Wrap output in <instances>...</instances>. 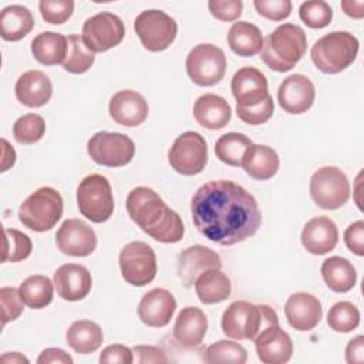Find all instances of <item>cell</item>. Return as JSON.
Listing matches in <instances>:
<instances>
[{
  "mask_svg": "<svg viewBox=\"0 0 364 364\" xmlns=\"http://www.w3.org/2000/svg\"><path fill=\"white\" fill-rule=\"evenodd\" d=\"M208 9L220 21H235L242 14L243 3L240 0H209Z\"/></svg>",
  "mask_w": 364,
  "mask_h": 364,
  "instance_id": "7dc6e473",
  "label": "cell"
},
{
  "mask_svg": "<svg viewBox=\"0 0 364 364\" xmlns=\"http://www.w3.org/2000/svg\"><path fill=\"white\" fill-rule=\"evenodd\" d=\"M176 310V300L166 289H152L139 301L138 316L149 327H165Z\"/></svg>",
  "mask_w": 364,
  "mask_h": 364,
  "instance_id": "603a6c76",
  "label": "cell"
},
{
  "mask_svg": "<svg viewBox=\"0 0 364 364\" xmlns=\"http://www.w3.org/2000/svg\"><path fill=\"white\" fill-rule=\"evenodd\" d=\"M186 73L199 87L218 84L226 71L225 53L213 44H198L186 57Z\"/></svg>",
  "mask_w": 364,
  "mask_h": 364,
  "instance_id": "8fae6325",
  "label": "cell"
},
{
  "mask_svg": "<svg viewBox=\"0 0 364 364\" xmlns=\"http://www.w3.org/2000/svg\"><path fill=\"white\" fill-rule=\"evenodd\" d=\"M31 53L43 65L63 64L67 54V37L54 31L40 33L31 41Z\"/></svg>",
  "mask_w": 364,
  "mask_h": 364,
  "instance_id": "836d02e7",
  "label": "cell"
},
{
  "mask_svg": "<svg viewBox=\"0 0 364 364\" xmlns=\"http://www.w3.org/2000/svg\"><path fill=\"white\" fill-rule=\"evenodd\" d=\"M95 61V55L85 46L84 40L78 34L67 37V54L63 61V68L71 74H82L91 68Z\"/></svg>",
  "mask_w": 364,
  "mask_h": 364,
  "instance_id": "8d00e7d4",
  "label": "cell"
},
{
  "mask_svg": "<svg viewBox=\"0 0 364 364\" xmlns=\"http://www.w3.org/2000/svg\"><path fill=\"white\" fill-rule=\"evenodd\" d=\"M125 36L122 20L109 11H101L85 20L82 40L92 53H104L118 46Z\"/></svg>",
  "mask_w": 364,
  "mask_h": 364,
  "instance_id": "5bb4252c",
  "label": "cell"
},
{
  "mask_svg": "<svg viewBox=\"0 0 364 364\" xmlns=\"http://www.w3.org/2000/svg\"><path fill=\"white\" fill-rule=\"evenodd\" d=\"M232 94L237 107H252L267 98L266 75L255 67L239 68L232 78Z\"/></svg>",
  "mask_w": 364,
  "mask_h": 364,
  "instance_id": "d6986e66",
  "label": "cell"
},
{
  "mask_svg": "<svg viewBox=\"0 0 364 364\" xmlns=\"http://www.w3.org/2000/svg\"><path fill=\"white\" fill-rule=\"evenodd\" d=\"M1 363H11V364H20V363H28V358L21 355L20 353H7L1 355Z\"/></svg>",
  "mask_w": 364,
  "mask_h": 364,
  "instance_id": "9f6ffc18",
  "label": "cell"
},
{
  "mask_svg": "<svg viewBox=\"0 0 364 364\" xmlns=\"http://www.w3.org/2000/svg\"><path fill=\"white\" fill-rule=\"evenodd\" d=\"M255 348L263 364H283L291 358L293 341L279 324H273L255 337Z\"/></svg>",
  "mask_w": 364,
  "mask_h": 364,
  "instance_id": "ac0fdd59",
  "label": "cell"
},
{
  "mask_svg": "<svg viewBox=\"0 0 364 364\" xmlns=\"http://www.w3.org/2000/svg\"><path fill=\"white\" fill-rule=\"evenodd\" d=\"M63 216V198L51 186H41L34 191L18 209L20 222L34 230L47 232L53 229Z\"/></svg>",
  "mask_w": 364,
  "mask_h": 364,
  "instance_id": "8992f818",
  "label": "cell"
},
{
  "mask_svg": "<svg viewBox=\"0 0 364 364\" xmlns=\"http://www.w3.org/2000/svg\"><path fill=\"white\" fill-rule=\"evenodd\" d=\"M337 242L338 230L330 218H313L303 228L301 243L311 255H326L336 247Z\"/></svg>",
  "mask_w": 364,
  "mask_h": 364,
  "instance_id": "d4e9b609",
  "label": "cell"
},
{
  "mask_svg": "<svg viewBox=\"0 0 364 364\" xmlns=\"http://www.w3.org/2000/svg\"><path fill=\"white\" fill-rule=\"evenodd\" d=\"M310 196L323 209L334 210L346 205L350 198V183L337 166H323L310 178Z\"/></svg>",
  "mask_w": 364,
  "mask_h": 364,
  "instance_id": "9c48e42d",
  "label": "cell"
},
{
  "mask_svg": "<svg viewBox=\"0 0 364 364\" xmlns=\"http://www.w3.org/2000/svg\"><path fill=\"white\" fill-rule=\"evenodd\" d=\"M341 9L348 17L358 18V20L364 17V1L363 0H343Z\"/></svg>",
  "mask_w": 364,
  "mask_h": 364,
  "instance_id": "db71d44e",
  "label": "cell"
},
{
  "mask_svg": "<svg viewBox=\"0 0 364 364\" xmlns=\"http://www.w3.org/2000/svg\"><path fill=\"white\" fill-rule=\"evenodd\" d=\"M65 340L75 353L91 354L102 344L104 334L97 323L91 320H77L68 327Z\"/></svg>",
  "mask_w": 364,
  "mask_h": 364,
  "instance_id": "d6a6232c",
  "label": "cell"
},
{
  "mask_svg": "<svg viewBox=\"0 0 364 364\" xmlns=\"http://www.w3.org/2000/svg\"><path fill=\"white\" fill-rule=\"evenodd\" d=\"M284 314L287 323L299 331L313 330L323 317V307L320 300L304 291L293 293L284 304Z\"/></svg>",
  "mask_w": 364,
  "mask_h": 364,
  "instance_id": "ffe728a7",
  "label": "cell"
},
{
  "mask_svg": "<svg viewBox=\"0 0 364 364\" xmlns=\"http://www.w3.org/2000/svg\"><path fill=\"white\" fill-rule=\"evenodd\" d=\"M222 260L220 256L202 245H193L186 247L178 255L176 272L181 282L191 287L195 284L199 274L209 269H220Z\"/></svg>",
  "mask_w": 364,
  "mask_h": 364,
  "instance_id": "e0dca14e",
  "label": "cell"
},
{
  "mask_svg": "<svg viewBox=\"0 0 364 364\" xmlns=\"http://www.w3.org/2000/svg\"><path fill=\"white\" fill-rule=\"evenodd\" d=\"M168 161L181 175L192 176L202 172L208 162V145L205 138L195 131L181 134L169 148Z\"/></svg>",
  "mask_w": 364,
  "mask_h": 364,
  "instance_id": "7c38bea8",
  "label": "cell"
},
{
  "mask_svg": "<svg viewBox=\"0 0 364 364\" xmlns=\"http://www.w3.org/2000/svg\"><path fill=\"white\" fill-rule=\"evenodd\" d=\"M228 43L230 50L239 57H253L262 51L263 36L255 24L237 21L229 28Z\"/></svg>",
  "mask_w": 364,
  "mask_h": 364,
  "instance_id": "1f68e13d",
  "label": "cell"
},
{
  "mask_svg": "<svg viewBox=\"0 0 364 364\" xmlns=\"http://www.w3.org/2000/svg\"><path fill=\"white\" fill-rule=\"evenodd\" d=\"M346 361L348 364L364 363V337L357 336L351 338L346 347Z\"/></svg>",
  "mask_w": 364,
  "mask_h": 364,
  "instance_id": "f5cc1de1",
  "label": "cell"
},
{
  "mask_svg": "<svg viewBox=\"0 0 364 364\" xmlns=\"http://www.w3.org/2000/svg\"><path fill=\"white\" fill-rule=\"evenodd\" d=\"M3 263L21 262L30 256L33 243L26 233L16 229H3Z\"/></svg>",
  "mask_w": 364,
  "mask_h": 364,
  "instance_id": "f35d334b",
  "label": "cell"
},
{
  "mask_svg": "<svg viewBox=\"0 0 364 364\" xmlns=\"http://www.w3.org/2000/svg\"><path fill=\"white\" fill-rule=\"evenodd\" d=\"M196 122L208 129H220L228 125L232 117L229 102L216 94H203L193 104Z\"/></svg>",
  "mask_w": 364,
  "mask_h": 364,
  "instance_id": "4316f807",
  "label": "cell"
},
{
  "mask_svg": "<svg viewBox=\"0 0 364 364\" xmlns=\"http://www.w3.org/2000/svg\"><path fill=\"white\" fill-rule=\"evenodd\" d=\"M38 364H73V358L61 348H46L37 358Z\"/></svg>",
  "mask_w": 364,
  "mask_h": 364,
  "instance_id": "816d5d0a",
  "label": "cell"
},
{
  "mask_svg": "<svg viewBox=\"0 0 364 364\" xmlns=\"http://www.w3.org/2000/svg\"><path fill=\"white\" fill-rule=\"evenodd\" d=\"M357 53L355 36L348 31H331L313 44L310 57L321 73L337 74L355 61Z\"/></svg>",
  "mask_w": 364,
  "mask_h": 364,
  "instance_id": "5b68a950",
  "label": "cell"
},
{
  "mask_svg": "<svg viewBox=\"0 0 364 364\" xmlns=\"http://www.w3.org/2000/svg\"><path fill=\"white\" fill-rule=\"evenodd\" d=\"M316 98V88L311 80L303 74H291L286 77L279 90L277 101L289 114H303L309 111Z\"/></svg>",
  "mask_w": 364,
  "mask_h": 364,
  "instance_id": "2e32d148",
  "label": "cell"
},
{
  "mask_svg": "<svg viewBox=\"0 0 364 364\" xmlns=\"http://www.w3.org/2000/svg\"><path fill=\"white\" fill-rule=\"evenodd\" d=\"M306 50L304 30L300 26L284 23L263 40L260 58L270 70L284 73L301 60Z\"/></svg>",
  "mask_w": 364,
  "mask_h": 364,
  "instance_id": "3957f363",
  "label": "cell"
},
{
  "mask_svg": "<svg viewBox=\"0 0 364 364\" xmlns=\"http://www.w3.org/2000/svg\"><path fill=\"white\" fill-rule=\"evenodd\" d=\"M34 27L31 11L21 4H11L0 13V36L6 41H18Z\"/></svg>",
  "mask_w": 364,
  "mask_h": 364,
  "instance_id": "f1b7e54d",
  "label": "cell"
},
{
  "mask_svg": "<svg viewBox=\"0 0 364 364\" xmlns=\"http://www.w3.org/2000/svg\"><path fill=\"white\" fill-rule=\"evenodd\" d=\"M134 30L148 51L159 53L175 41L178 24L165 11L152 9L141 11L136 16Z\"/></svg>",
  "mask_w": 364,
  "mask_h": 364,
  "instance_id": "ba28073f",
  "label": "cell"
},
{
  "mask_svg": "<svg viewBox=\"0 0 364 364\" xmlns=\"http://www.w3.org/2000/svg\"><path fill=\"white\" fill-rule=\"evenodd\" d=\"M54 283L43 274L28 276L18 287L24 303L31 309H44L53 300Z\"/></svg>",
  "mask_w": 364,
  "mask_h": 364,
  "instance_id": "e575fe53",
  "label": "cell"
},
{
  "mask_svg": "<svg viewBox=\"0 0 364 364\" xmlns=\"http://www.w3.org/2000/svg\"><path fill=\"white\" fill-rule=\"evenodd\" d=\"M195 228L209 240L232 246L253 236L262 223L255 196L233 181H209L191 202Z\"/></svg>",
  "mask_w": 364,
  "mask_h": 364,
  "instance_id": "6da1fadb",
  "label": "cell"
},
{
  "mask_svg": "<svg viewBox=\"0 0 364 364\" xmlns=\"http://www.w3.org/2000/svg\"><path fill=\"white\" fill-rule=\"evenodd\" d=\"M203 361L209 364L215 363H233L245 364L247 361V353L239 343L229 340H219L210 344L203 354Z\"/></svg>",
  "mask_w": 364,
  "mask_h": 364,
  "instance_id": "74e56055",
  "label": "cell"
},
{
  "mask_svg": "<svg viewBox=\"0 0 364 364\" xmlns=\"http://www.w3.org/2000/svg\"><path fill=\"white\" fill-rule=\"evenodd\" d=\"M100 363H118V364H131L134 363L132 350L122 344H111L102 350L100 354Z\"/></svg>",
  "mask_w": 364,
  "mask_h": 364,
  "instance_id": "681fc988",
  "label": "cell"
},
{
  "mask_svg": "<svg viewBox=\"0 0 364 364\" xmlns=\"http://www.w3.org/2000/svg\"><path fill=\"white\" fill-rule=\"evenodd\" d=\"M129 218L152 239L161 243H178L185 235L181 216L148 186H136L127 196Z\"/></svg>",
  "mask_w": 364,
  "mask_h": 364,
  "instance_id": "7a4b0ae2",
  "label": "cell"
},
{
  "mask_svg": "<svg viewBox=\"0 0 364 364\" xmlns=\"http://www.w3.org/2000/svg\"><path fill=\"white\" fill-rule=\"evenodd\" d=\"M195 291L203 304H215L230 297V279L220 269H209L198 276Z\"/></svg>",
  "mask_w": 364,
  "mask_h": 364,
  "instance_id": "f546056e",
  "label": "cell"
},
{
  "mask_svg": "<svg viewBox=\"0 0 364 364\" xmlns=\"http://www.w3.org/2000/svg\"><path fill=\"white\" fill-rule=\"evenodd\" d=\"M253 6L260 16L272 21H282L291 13L290 0H255Z\"/></svg>",
  "mask_w": 364,
  "mask_h": 364,
  "instance_id": "bcb514c9",
  "label": "cell"
},
{
  "mask_svg": "<svg viewBox=\"0 0 364 364\" xmlns=\"http://www.w3.org/2000/svg\"><path fill=\"white\" fill-rule=\"evenodd\" d=\"M57 247L68 256L85 257L97 247V235L90 225L81 219H67L55 233Z\"/></svg>",
  "mask_w": 364,
  "mask_h": 364,
  "instance_id": "9a60e30c",
  "label": "cell"
},
{
  "mask_svg": "<svg viewBox=\"0 0 364 364\" xmlns=\"http://www.w3.org/2000/svg\"><path fill=\"white\" fill-rule=\"evenodd\" d=\"M321 276L327 287L336 293L350 291L357 282V272L351 262L340 256H331L321 264Z\"/></svg>",
  "mask_w": 364,
  "mask_h": 364,
  "instance_id": "4dcf8cb0",
  "label": "cell"
},
{
  "mask_svg": "<svg viewBox=\"0 0 364 364\" xmlns=\"http://www.w3.org/2000/svg\"><path fill=\"white\" fill-rule=\"evenodd\" d=\"M0 301H1V323H3V326H6L9 321L18 318L24 310V300L20 294V290L16 287H1L0 289Z\"/></svg>",
  "mask_w": 364,
  "mask_h": 364,
  "instance_id": "ee69618b",
  "label": "cell"
},
{
  "mask_svg": "<svg viewBox=\"0 0 364 364\" xmlns=\"http://www.w3.org/2000/svg\"><path fill=\"white\" fill-rule=\"evenodd\" d=\"M119 269L122 279L132 286H146L156 276V256L145 242H131L119 253Z\"/></svg>",
  "mask_w": 364,
  "mask_h": 364,
  "instance_id": "4fadbf2b",
  "label": "cell"
},
{
  "mask_svg": "<svg viewBox=\"0 0 364 364\" xmlns=\"http://www.w3.org/2000/svg\"><path fill=\"white\" fill-rule=\"evenodd\" d=\"M253 142L239 132H228L219 136L215 144V154L218 159L230 166H242V159L247 148Z\"/></svg>",
  "mask_w": 364,
  "mask_h": 364,
  "instance_id": "d590c367",
  "label": "cell"
},
{
  "mask_svg": "<svg viewBox=\"0 0 364 364\" xmlns=\"http://www.w3.org/2000/svg\"><path fill=\"white\" fill-rule=\"evenodd\" d=\"M327 324L337 333L353 331L360 324V311L350 301H338L330 307L327 314Z\"/></svg>",
  "mask_w": 364,
  "mask_h": 364,
  "instance_id": "ab89813d",
  "label": "cell"
},
{
  "mask_svg": "<svg viewBox=\"0 0 364 364\" xmlns=\"http://www.w3.org/2000/svg\"><path fill=\"white\" fill-rule=\"evenodd\" d=\"M1 144L4 146V149H3V159H1V172H6L10 166L14 165V162H16V152H14L13 146H10L6 139H1Z\"/></svg>",
  "mask_w": 364,
  "mask_h": 364,
  "instance_id": "11a10c76",
  "label": "cell"
},
{
  "mask_svg": "<svg viewBox=\"0 0 364 364\" xmlns=\"http://www.w3.org/2000/svg\"><path fill=\"white\" fill-rule=\"evenodd\" d=\"M208 330V317L199 307H183L173 326V340L186 348H195L202 344Z\"/></svg>",
  "mask_w": 364,
  "mask_h": 364,
  "instance_id": "cb8c5ba5",
  "label": "cell"
},
{
  "mask_svg": "<svg viewBox=\"0 0 364 364\" xmlns=\"http://www.w3.org/2000/svg\"><path fill=\"white\" fill-rule=\"evenodd\" d=\"M17 100L30 108L46 105L53 94L51 80L40 70H30L23 73L14 87Z\"/></svg>",
  "mask_w": 364,
  "mask_h": 364,
  "instance_id": "484cf974",
  "label": "cell"
},
{
  "mask_svg": "<svg viewBox=\"0 0 364 364\" xmlns=\"http://www.w3.org/2000/svg\"><path fill=\"white\" fill-rule=\"evenodd\" d=\"M46 132V122L37 114H26L13 124V136L18 144L31 145L38 142Z\"/></svg>",
  "mask_w": 364,
  "mask_h": 364,
  "instance_id": "60d3db41",
  "label": "cell"
},
{
  "mask_svg": "<svg viewBox=\"0 0 364 364\" xmlns=\"http://www.w3.org/2000/svg\"><path fill=\"white\" fill-rule=\"evenodd\" d=\"M279 155L277 152L267 146L252 144L243 155L242 166L246 173L257 181H267L273 178L279 171Z\"/></svg>",
  "mask_w": 364,
  "mask_h": 364,
  "instance_id": "83f0119b",
  "label": "cell"
},
{
  "mask_svg": "<svg viewBox=\"0 0 364 364\" xmlns=\"http://www.w3.org/2000/svg\"><path fill=\"white\" fill-rule=\"evenodd\" d=\"M273 111H274V104H273V98L270 95H267V98L263 100L262 102L252 105V107H237L236 105L237 117L249 125H260V124L267 122L270 119V117L273 115Z\"/></svg>",
  "mask_w": 364,
  "mask_h": 364,
  "instance_id": "f6af8a7d",
  "label": "cell"
},
{
  "mask_svg": "<svg viewBox=\"0 0 364 364\" xmlns=\"http://www.w3.org/2000/svg\"><path fill=\"white\" fill-rule=\"evenodd\" d=\"M279 324L276 311L267 304H253L246 300L233 301L222 314V331L233 340H255L269 326Z\"/></svg>",
  "mask_w": 364,
  "mask_h": 364,
  "instance_id": "277c9868",
  "label": "cell"
},
{
  "mask_svg": "<svg viewBox=\"0 0 364 364\" xmlns=\"http://www.w3.org/2000/svg\"><path fill=\"white\" fill-rule=\"evenodd\" d=\"M299 16L310 28H324L333 18V9L327 1L310 0L300 4Z\"/></svg>",
  "mask_w": 364,
  "mask_h": 364,
  "instance_id": "b9f144b4",
  "label": "cell"
},
{
  "mask_svg": "<svg viewBox=\"0 0 364 364\" xmlns=\"http://www.w3.org/2000/svg\"><path fill=\"white\" fill-rule=\"evenodd\" d=\"M38 9L46 23L63 24L71 17L74 11V1L73 0H41L38 3Z\"/></svg>",
  "mask_w": 364,
  "mask_h": 364,
  "instance_id": "7bdbcfd3",
  "label": "cell"
},
{
  "mask_svg": "<svg viewBox=\"0 0 364 364\" xmlns=\"http://www.w3.org/2000/svg\"><path fill=\"white\" fill-rule=\"evenodd\" d=\"M109 115L122 127H138L148 117V102L134 90L115 92L109 100Z\"/></svg>",
  "mask_w": 364,
  "mask_h": 364,
  "instance_id": "7402d4cb",
  "label": "cell"
},
{
  "mask_svg": "<svg viewBox=\"0 0 364 364\" xmlns=\"http://www.w3.org/2000/svg\"><path fill=\"white\" fill-rule=\"evenodd\" d=\"M346 246L357 256H364V222L351 223L344 232Z\"/></svg>",
  "mask_w": 364,
  "mask_h": 364,
  "instance_id": "c3c4849f",
  "label": "cell"
},
{
  "mask_svg": "<svg viewBox=\"0 0 364 364\" xmlns=\"http://www.w3.org/2000/svg\"><path fill=\"white\" fill-rule=\"evenodd\" d=\"M80 213L94 223L108 220L114 213V196L108 179L100 173L85 176L77 188Z\"/></svg>",
  "mask_w": 364,
  "mask_h": 364,
  "instance_id": "52a82bcc",
  "label": "cell"
},
{
  "mask_svg": "<svg viewBox=\"0 0 364 364\" xmlns=\"http://www.w3.org/2000/svg\"><path fill=\"white\" fill-rule=\"evenodd\" d=\"M53 282L58 296L68 301L84 299L92 287V279L88 269L75 263L60 266L54 273Z\"/></svg>",
  "mask_w": 364,
  "mask_h": 364,
  "instance_id": "44dd1931",
  "label": "cell"
},
{
  "mask_svg": "<svg viewBox=\"0 0 364 364\" xmlns=\"http://www.w3.org/2000/svg\"><path fill=\"white\" fill-rule=\"evenodd\" d=\"M134 363L149 364V363H168L165 353L155 346H135L132 348Z\"/></svg>",
  "mask_w": 364,
  "mask_h": 364,
  "instance_id": "f907efd6",
  "label": "cell"
},
{
  "mask_svg": "<svg viewBox=\"0 0 364 364\" xmlns=\"http://www.w3.org/2000/svg\"><path fill=\"white\" fill-rule=\"evenodd\" d=\"M87 152L98 165L119 168L132 161L135 145L129 136L121 132L100 131L88 139Z\"/></svg>",
  "mask_w": 364,
  "mask_h": 364,
  "instance_id": "30bf717a",
  "label": "cell"
}]
</instances>
